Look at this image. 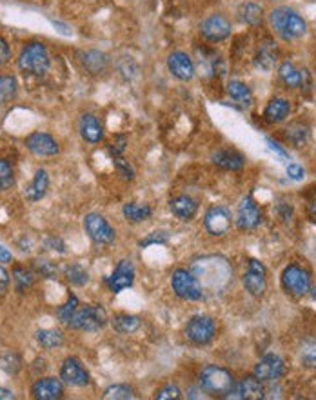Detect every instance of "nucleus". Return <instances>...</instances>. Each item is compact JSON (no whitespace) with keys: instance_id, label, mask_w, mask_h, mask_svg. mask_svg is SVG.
Returning <instances> with one entry per match:
<instances>
[{"instance_id":"obj_18","label":"nucleus","mask_w":316,"mask_h":400,"mask_svg":"<svg viewBox=\"0 0 316 400\" xmlns=\"http://www.w3.org/2000/svg\"><path fill=\"white\" fill-rule=\"evenodd\" d=\"M264 386L262 380L256 377H244L239 384L233 386V390L229 391L226 399H242V400H256L264 399Z\"/></svg>"},{"instance_id":"obj_9","label":"nucleus","mask_w":316,"mask_h":400,"mask_svg":"<svg viewBox=\"0 0 316 400\" xmlns=\"http://www.w3.org/2000/svg\"><path fill=\"white\" fill-rule=\"evenodd\" d=\"M231 32H233L231 22L223 15H211L200 22V35H202L204 40L211 42V44L228 40L231 36Z\"/></svg>"},{"instance_id":"obj_28","label":"nucleus","mask_w":316,"mask_h":400,"mask_svg":"<svg viewBox=\"0 0 316 400\" xmlns=\"http://www.w3.org/2000/svg\"><path fill=\"white\" fill-rule=\"evenodd\" d=\"M111 326L120 335H130V333H135L141 327V318L135 317V315H127V313H120V315H114L111 318Z\"/></svg>"},{"instance_id":"obj_34","label":"nucleus","mask_w":316,"mask_h":400,"mask_svg":"<svg viewBox=\"0 0 316 400\" xmlns=\"http://www.w3.org/2000/svg\"><path fill=\"white\" fill-rule=\"evenodd\" d=\"M271 44H273V42H265L264 46L260 47L258 55H256V66L265 69V71H269L276 62V51Z\"/></svg>"},{"instance_id":"obj_31","label":"nucleus","mask_w":316,"mask_h":400,"mask_svg":"<svg viewBox=\"0 0 316 400\" xmlns=\"http://www.w3.org/2000/svg\"><path fill=\"white\" fill-rule=\"evenodd\" d=\"M122 213H124L125 220H130V222H133V224H138V222L147 220L153 211H151L149 206H141V204L127 202L124 206V209H122Z\"/></svg>"},{"instance_id":"obj_29","label":"nucleus","mask_w":316,"mask_h":400,"mask_svg":"<svg viewBox=\"0 0 316 400\" xmlns=\"http://www.w3.org/2000/svg\"><path fill=\"white\" fill-rule=\"evenodd\" d=\"M228 95L236 102V104L244 106V108L251 106V102H253V93H251V89H249L247 84L240 82V80H231V82L228 84Z\"/></svg>"},{"instance_id":"obj_8","label":"nucleus","mask_w":316,"mask_h":400,"mask_svg":"<svg viewBox=\"0 0 316 400\" xmlns=\"http://www.w3.org/2000/svg\"><path fill=\"white\" fill-rule=\"evenodd\" d=\"M282 286L293 296H304L311 291V277L300 266H287L282 273Z\"/></svg>"},{"instance_id":"obj_44","label":"nucleus","mask_w":316,"mask_h":400,"mask_svg":"<svg viewBox=\"0 0 316 400\" xmlns=\"http://www.w3.org/2000/svg\"><path fill=\"white\" fill-rule=\"evenodd\" d=\"M182 397V391L178 386L175 384H169V386H164L160 391H156V399L158 400H169V399H180Z\"/></svg>"},{"instance_id":"obj_42","label":"nucleus","mask_w":316,"mask_h":400,"mask_svg":"<svg viewBox=\"0 0 316 400\" xmlns=\"http://www.w3.org/2000/svg\"><path fill=\"white\" fill-rule=\"evenodd\" d=\"M114 169L125 178V180H133L135 178V172L127 161H124L122 156H114Z\"/></svg>"},{"instance_id":"obj_2","label":"nucleus","mask_w":316,"mask_h":400,"mask_svg":"<svg viewBox=\"0 0 316 400\" xmlns=\"http://www.w3.org/2000/svg\"><path fill=\"white\" fill-rule=\"evenodd\" d=\"M49 66H51L49 51L42 42H29L22 47L21 55H19V68L24 75L42 77L46 75Z\"/></svg>"},{"instance_id":"obj_47","label":"nucleus","mask_w":316,"mask_h":400,"mask_svg":"<svg viewBox=\"0 0 316 400\" xmlns=\"http://www.w3.org/2000/svg\"><path fill=\"white\" fill-rule=\"evenodd\" d=\"M307 215L316 224V187H313L307 195Z\"/></svg>"},{"instance_id":"obj_52","label":"nucleus","mask_w":316,"mask_h":400,"mask_svg":"<svg viewBox=\"0 0 316 400\" xmlns=\"http://www.w3.org/2000/svg\"><path fill=\"white\" fill-rule=\"evenodd\" d=\"M8 262H11V253L4 246H0V264H8Z\"/></svg>"},{"instance_id":"obj_33","label":"nucleus","mask_w":316,"mask_h":400,"mask_svg":"<svg viewBox=\"0 0 316 400\" xmlns=\"http://www.w3.org/2000/svg\"><path fill=\"white\" fill-rule=\"evenodd\" d=\"M285 131H287V133H285L287 141H289L291 144H295L296 148H302V145L306 144L307 137H309V128H307L306 124H302V122L291 124Z\"/></svg>"},{"instance_id":"obj_36","label":"nucleus","mask_w":316,"mask_h":400,"mask_svg":"<svg viewBox=\"0 0 316 400\" xmlns=\"http://www.w3.org/2000/svg\"><path fill=\"white\" fill-rule=\"evenodd\" d=\"M15 184V172L5 158H0V191H8Z\"/></svg>"},{"instance_id":"obj_17","label":"nucleus","mask_w":316,"mask_h":400,"mask_svg":"<svg viewBox=\"0 0 316 400\" xmlns=\"http://www.w3.org/2000/svg\"><path fill=\"white\" fill-rule=\"evenodd\" d=\"M26 145L27 150L36 156H55L60 151L58 142L49 133H42V131H35L27 137Z\"/></svg>"},{"instance_id":"obj_7","label":"nucleus","mask_w":316,"mask_h":400,"mask_svg":"<svg viewBox=\"0 0 316 400\" xmlns=\"http://www.w3.org/2000/svg\"><path fill=\"white\" fill-rule=\"evenodd\" d=\"M84 229L89 235V239L99 246L113 244L114 239H117L113 226L99 213L86 215V218H84Z\"/></svg>"},{"instance_id":"obj_39","label":"nucleus","mask_w":316,"mask_h":400,"mask_svg":"<svg viewBox=\"0 0 316 400\" xmlns=\"http://www.w3.org/2000/svg\"><path fill=\"white\" fill-rule=\"evenodd\" d=\"M78 301H77V296H69V301L64 304L60 309H58V320L62 324H68L69 320H71V317L75 315V311L78 309Z\"/></svg>"},{"instance_id":"obj_6","label":"nucleus","mask_w":316,"mask_h":400,"mask_svg":"<svg viewBox=\"0 0 316 400\" xmlns=\"http://www.w3.org/2000/svg\"><path fill=\"white\" fill-rule=\"evenodd\" d=\"M184 333H186L187 340L195 344V346H206L217 335V324H215V320L211 317L197 315V317H193L187 322Z\"/></svg>"},{"instance_id":"obj_45","label":"nucleus","mask_w":316,"mask_h":400,"mask_svg":"<svg viewBox=\"0 0 316 400\" xmlns=\"http://www.w3.org/2000/svg\"><path fill=\"white\" fill-rule=\"evenodd\" d=\"M167 240H169V237H167L166 231H155V233H151L147 239L142 240L141 248H145V246L149 244H166Z\"/></svg>"},{"instance_id":"obj_23","label":"nucleus","mask_w":316,"mask_h":400,"mask_svg":"<svg viewBox=\"0 0 316 400\" xmlns=\"http://www.w3.org/2000/svg\"><path fill=\"white\" fill-rule=\"evenodd\" d=\"M278 77H280L282 82L285 84V88H289V89L302 88V86H304V82H307V80H309V75H307V71H298L293 62L282 64L280 68H278Z\"/></svg>"},{"instance_id":"obj_20","label":"nucleus","mask_w":316,"mask_h":400,"mask_svg":"<svg viewBox=\"0 0 316 400\" xmlns=\"http://www.w3.org/2000/svg\"><path fill=\"white\" fill-rule=\"evenodd\" d=\"M211 162L220 169L226 172H240L245 164V156L240 155L239 151L220 150L211 155Z\"/></svg>"},{"instance_id":"obj_16","label":"nucleus","mask_w":316,"mask_h":400,"mask_svg":"<svg viewBox=\"0 0 316 400\" xmlns=\"http://www.w3.org/2000/svg\"><path fill=\"white\" fill-rule=\"evenodd\" d=\"M60 379H62V382L75 386V388H84L91 382L88 369L84 368L80 360L73 359V357L64 360L62 368H60Z\"/></svg>"},{"instance_id":"obj_51","label":"nucleus","mask_w":316,"mask_h":400,"mask_svg":"<svg viewBox=\"0 0 316 400\" xmlns=\"http://www.w3.org/2000/svg\"><path fill=\"white\" fill-rule=\"evenodd\" d=\"M267 144H269V148L273 151H275L276 155H280L282 158H287V151H285L284 148H282V145H278V144H276V142L271 141V139H267Z\"/></svg>"},{"instance_id":"obj_40","label":"nucleus","mask_w":316,"mask_h":400,"mask_svg":"<svg viewBox=\"0 0 316 400\" xmlns=\"http://www.w3.org/2000/svg\"><path fill=\"white\" fill-rule=\"evenodd\" d=\"M21 366H22L21 357L15 353H8V355H4L2 359H0V368L4 369V371H8L10 375L19 373Z\"/></svg>"},{"instance_id":"obj_21","label":"nucleus","mask_w":316,"mask_h":400,"mask_svg":"<svg viewBox=\"0 0 316 400\" xmlns=\"http://www.w3.org/2000/svg\"><path fill=\"white\" fill-rule=\"evenodd\" d=\"M78 130L84 141L89 144H99L104 139V128L95 115H82V119L78 122Z\"/></svg>"},{"instance_id":"obj_53","label":"nucleus","mask_w":316,"mask_h":400,"mask_svg":"<svg viewBox=\"0 0 316 400\" xmlns=\"http://www.w3.org/2000/svg\"><path fill=\"white\" fill-rule=\"evenodd\" d=\"M15 399V395L11 393L10 390H5V388H0V400H11Z\"/></svg>"},{"instance_id":"obj_24","label":"nucleus","mask_w":316,"mask_h":400,"mask_svg":"<svg viewBox=\"0 0 316 400\" xmlns=\"http://www.w3.org/2000/svg\"><path fill=\"white\" fill-rule=\"evenodd\" d=\"M291 113L289 100L273 99L264 109V120L269 124H280Z\"/></svg>"},{"instance_id":"obj_35","label":"nucleus","mask_w":316,"mask_h":400,"mask_svg":"<svg viewBox=\"0 0 316 400\" xmlns=\"http://www.w3.org/2000/svg\"><path fill=\"white\" fill-rule=\"evenodd\" d=\"M64 275H66L68 282H71L73 286H84V284H88V281H89L88 271L84 270V268L80 264L66 266V270H64Z\"/></svg>"},{"instance_id":"obj_49","label":"nucleus","mask_w":316,"mask_h":400,"mask_svg":"<svg viewBox=\"0 0 316 400\" xmlns=\"http://www.w3.org/2000/svg\"><path fill=\"white\" fill-rule=\"evenodd\" d=\"M10 57H11V51H10V46H8V42H5L4 38H0V68H2L4 64L10 62Z\"/></svg>"},{"instance_id":"obj_30","label":"nucleus","mask_w":316,"mask_h":400,"mask_svg":"<svg viewBox=\"0 0 316 400\" xmlns=\"http://www.w3.org/2000/svg\"><path fill=\"white\" fill-rule=\"evenodd\" d=\"M36 342L44 349H57L64 344V335L57 329H40L36 331Z\"/></svg>"},{"instance_id":"obj_25","label":"nucleus","mask_w":316,"mask_h":400,"mask_svg":"<svg viewBox=\"0 0 316 400\" xmlns=\"http://www.w3.org/2000/svg\"><path fill=\"white\" fill-rule=\"evenodd\" d=\"M80 57H82L80 60H82L86 71H89L91 75H100V73H104L109 66L108 55L102 51H97V49H89V51L82 53Z\"/></svg>"},{"instance_id":"obj_5","label":"nucleus","mask_w":316,"mask_h":400,"mask_svg":"<svg viewBox=\"0 0 316 400\" xmlns=\"http://www.w3.org/2000/svg\"><path fill=\"white\" fill-rule=\"evenodd\" d=\"M171 287L175 295L182 301H200L204 296V290L200 282L193 273L187 270H176L171 275Z\"/></svg>"},{"instance_id":"obj_12","label":"nucleus","mask_w":316,"mask_h":400,"mask_svg":"<svg viewBox=\"0 0 316 400\" xmlns=\"http://www.w3.org/2000/svg\"><path fill=\"white\" fill-rule=\"evenodd\" d=\"M262 224V209L253 197H244L236 211V226L240 231H253Z\"/></svg>"},{"instance_id":"obj_4","label":"nucleus","mask_w":316,"mask_h":400,"mask_svg":"<svg viewBox=\"0 0 316 400\" xmlns=\"http://www.w3.org/2000/svg\"><path fill=\"white\" fill-rule=\"evenodd\" d=\"M108 324V313L102 306H86L75 311L68 326L77 331H99Z\"/></svg>"},{"instance_id":"obj_32","label":"nucleus","mask_w":316,"mask_h":400,"mask_svg":"<svg viewBox=\"0 0 316 400\" xmlns=\"http://www.w3.org/2000/svg\"><path fill=\"white\" fill-rule=\"evenodd\" d=\"M16 78L13 75H0V104H10L16 95Z\"/></svg>"},{"instance_id":"obj_50","label":"nucleus","mask_w":316,"mask_h":400,"mask_svg":"<svg viewBox=\"0 0 316 400\" xmlns=\"http://www.w3.org/2000/svg\"><path fill=\"white\" fill-rule=\"evenodd\" d=\"M10 286V275H8V271L0 266V291H5Z\"/></svg>"},{"instance_id":"obj_54","label":"nucleus","mask_w":316,"mask_h":400,"mask_svg":"<svg viewBox=\"0 0 316 400\" xmlns=\"http://www.w3.org/2000/svg\"><path fill=\"white\" fill-rule=\"evenodd\" d=\"M313 296H315V301H316V287H313Z\"/></svg>"},{"instance_id":"obj_22","label":"nucleus","mask_w":316,"mask_h":400,"mask_svg":"<svg viewBox=\"0 0 316 400\" xmlns=\"http://www.w3.org/2000/svg\"><path fill=\"white\" fill-rule=\"evenodd\" d=\"M173 215L180 220H193L198 211V202L189 195H178L169 202Z\"/></svg>"},{"instance_id":"obj_10","label":"nucleus","mask_w":316,"mask_h":400,"mask_svg":"<svg viewBox=\"0 0 316 400\" xmlns=\"http://www.w3.org/2000/svg\"><path fill=\"white\" fill-rule=\"evenodd\" d=\"M233 226V217L226 206H212L204 217V228L212 237H223Z\"/></svg>"},{"instance_id":"obj_37","label":"nucleus","mask_w":316,"mask_h":400,"mask_svg":"<svg viewBox=\"0 0 316 400\" xmlns=\"http://www.w3.org/2000/svg\"><path fill=\"white\" fill-rule=\"evenodd\" d=\"M13 281H15L16 290L26 291L33 284V273L27 271L26 268H22V266H16L13 270Z\"/></svg>"},{"instance_id":"obj_14","label":"nucleus","mask_w":316,"mask_h":400,"mask_svg":"<svg viewBox=\"0 0 316 400\" xmlns=\"http://www.w3.org/2000/svg\"><path fill=\"white\" fill-rule=\"evenodd\" d=\"M285 373V364L278 355H265L254 366V377L262 382H275Z\"/></svg>"},{"instance_id":"obj_13","label":"nucleus","mask_w":316,"mask_h":400,"mask_svg":"<svg viewBox=\"0 0 316 400\" xmlns=\"http://www.w3.org/2000/svg\"><path fill=\"white\" fill-rule=\"evenodd\" d=\"M167 69L182 82H189L197 75V66L193 62V58L184 51H173L167 57Z\"/></svg>"},{"instance_id":"obj_43","label":"nucleus","mask_w":316,"mask_h":400,"mask_svg":"<svg viewBox=\"0 0 316 400\" xmlns=\"http://www.w3.org/2000/svg\"><path fill=\"white\" fill-rule=\"evenodd\" d=\"M35 270L38 275L46 277V279H57V268L49 260H36Z\"/></svg>"},{"instance_id":"obj_41","label":"nucleus","mask_w":316,"mask_h":400,"mask_svg":"<svg viewBox=\"0 0 316 400\" xmlns=\"http://www.w3.org/2000/svg\"><path fill=\"white\" fill-rule=\"evenodd\" d=\"M302 364H306L307 368H316V342L304 344L300 351Z\"/></svg>"},{"instance_id":"obj_48","label":"nucleus","mask_w":316,"mask_h":400,"mask_svg":"<svg viewBox=\"0 0 316 400\" xmlns=\"http://www.w3.org/2000/svg\"><path fill=\"white\" fill-rule=\"evenodd\" d=\"M287 177H289L291 180L300 182L306 177V172H304V167L298 166V164H289V166H287Z\"/></svg>"},{"instance_id":"obj_15","label":"nucleus","mask_w":316,"mask_h":400,"mask_svg":"<svg viewBox=\"0 0 316 400\" xmlns=\"http://www.w3.org/2000/svg\"><path fill=\"white\" fill-rule=\"evenodd\" d=\"M133 282H135V268L131 264V260H120L113 275L106 279V284L111 293H120L122 290H127L133 286Z\"/></svg>"},{"instance_id":"obj_38","label":"nucleus","mask_w":316,"mask_h":400,"mask_svg":"<svg viewBox=\"0 0 316 400\" xmlns=\"http://www.w3.org/2000/svg\"><path fill=\"white\" fill-rule=\"evenodd\" d=\"M104 399L111 400V399H117V400H130L133 399V390H131L130 386L125 384H117V386H111V388H108V390L104 391Z\"/></svg>"},{"instance_id":"obj_19","label":"nucleus","mask_w":316,"mask_h":400,"mask_svg":"<svg viewBox=\"0 0 316 400\" xmlns=\"http://www.w3.org/2000/svg\"><path fill=\"white\" fill-rule=\"evenodd\" d=\"M33 397L38 400H57L62 399L64 395V384L62 380L55 379V377H47V379L36 380L32 390Z\"/></svg>"},{"instance_id":"obj_46","label":"nucleus","mask_w":316,"mask_h":400,"mask_svg":"<svg viewBox=\"0 0 316 400\" xmlns=\"http://www.w3.org/2000/svg\"><path fill=\"white\" fill-rule=\"evenodd\" d=\"M125 144H127V141H125V137H117V141L109 144L108 150H109V153L113 155V158H114V156H120L122 153H124Z\"/></svg>"},{"instance_id":"obj_26","label":"nucleus","mask_w":316,"mask_h":400,"mask_svg":"<svg viewBox=\"0 0 316 400\" xmlns=\"http://www.w3.org/2000/svg\"><path fill=\"white\" fill-rule=\"evenodd\" d=\"M47 187H49V177H47V172L44 169H38L35 173V177H33L32 184L26 187V198L29 202H38L44 195L47 193Z\"/></svg>"},{"instance_id":"obj_11","label":"nucleus","mask_w":316,"mask_h":400,"mask_svg":"<svg viewBox=\"0 0 316 400\" xmlns=\"http://www.w3.org/2000/svg\"><path fill=\"white\" fill-rule=\"evenodd\" d=\"M244 287L249 295L262 296L267 287V271L260 260H249L247 271L244 273Z\"/></svg>"},{"instance_id":"obj_1","label":"nucleus","mask_w":316,"mask_h":400,"mask_svg":"<svg viewBox=\"0 0 316 400\" xmlns=\"http://www.w3.org/2000/svg\"><path fill=\"white\" fill-rule=\"evenodd\" d=\"M269 22L276 35L285 42L298 40V38H302L307 33L306 21L295 10L287 8V5H280V8L271 11Z\"/></svg>"},{"instance_id":"obj_27","label":"nucleus","mask_w":316,"mask_h":400,"mask_svg":"<svg viewBox=\"0 0 316 400\" xmlns=\"http://www.w3.org/2000/svg\"><path fill=\"white\" fill-rule=\"evenodd\" d=\"M236 15L245 26H258L264 21V8L256 2H244V4H240Z\"/></svg>"},{"instance_id":"obj_3","label":"nucleus","mask_w":316,"mask_h":400,"mask_svg":"<svg viewBox=\"0 0 316 400\" xmlns=\"http://www.w3.org/2000/svg\"><path fill=\"white\" fill-rule=\"evenodd\" d=\"M233 373L220 366H206L200 373V388L211 397H228L233 390Z\"/></svg>"}]
</instances>
